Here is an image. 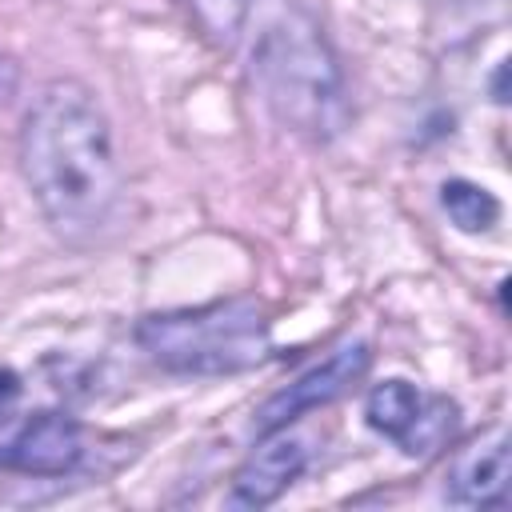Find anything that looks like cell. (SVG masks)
<instances>
[{"label": "cell", "instance_id": "7a4b0ae2", "mask_svg": "<svg viewBox=\"0 0 512 512\" xmlns=\"http://www.w3.org/2000/svg\"><path fill=\"white\" fill-rule=\"evenodd\" d=\"M232 52H244V68L264 108L296 136L332 144L348 120V80L324 24L300 0H260Z\"/></svg>", "mask_w": 512, "mask_h": 512}, {"label": "cell", "instance_id": "5b68a950", "mask_svg": "<svg viewBox=\"0 0 512 512\" xmlns=\"http://www.w3.org/2000/svg\"><path fill=\"white\" fill-rule=\"evenodd\" d=\"M368 368H372V344H364V340L340 344L332 356H324L320 364H312L308 372H300L288 388L272 392V396L256 408V416H252L256 436L276 432V428H288V424H296L300 416H308V412H316V408L340 400L352 384H360V380L368 376Z\"/></svg>", "mask_w": 512, "mask_h": 512}, {"label": "cell", "instance_id": "6da1fadb", "mask_svg": "<svg viewBox=\"0 0 512 512\" xmlns=\"http://www.w3.org/2000/svg\"><path fill=\"white\" fill-rule=\"evenodd\" d=\"M20 172L60 240L92 244L116 228L124 176L108 112L88 84L56 76L32 96L20 120Z\"/></svg>", "mask_w": 512, "mask_h": 512}, {"label": "cell", "instance_id": "8fae6325", "mask_svg": "<svg viewBox=\"0 0 512 512\" xmlns=\"http://www.w3.org/2000/svg\"><path fill=\"white\" fill-rule=\"evenodd\" d=\"M16 88H20V64H16L8 52H0V104L12 100Z\"/></svg>", "mask_w": 512, "mask_h": 512}, {"label": "cell", "instance_id": "277c9868", "mask_svg": "<svg viewBox=\"0 0 512 512\" xmlns=\"http://www.w3.org/2000/svg\"><path fill=\"white\" fill-rule=\"evenodd\" d=\"M460 408L448 396L436 392H420L416 384L392 376L384 384H376L364 400V420L372 432H380L384 440H392L404 456H428L436 452L452 428H456Z\"/></svg>", "mask_w": 512, "mask_h": 512}, {"label": "cell", "instance_id": "ba28073f", "mask_svg": "<svg viewBox=\"0 0 512 512\" xmlns=\"http://www.w3.org/2000/svg\"><path fill=\"white\" fill-rule=\"evenodd\" d=\"M508 432L492 428L460 448L444 476V500L456 508H504L508 504Z\"/></svg>", "mask_w": 512, "mask_h": 512}, {"label": "cell", "instance_id": "30bf717a", "mask_svg": "<svg viewBox=\"0 0 512 512\" xmlns=\"http://www.w3.org/2000/svg\"><path fill=\"white\" fill-rule=\"evenodd\" d=\"M256 4L260 0H184L188 16L204 32V40L212 48H220V52L236 48V40H240V32H244V24H248Z\"/></svg>", "mask_w": 512, "mask_h": 512}, {"label": "cell", "instance_id": "52a82bcc", "mask_svg": "<svg viewBox=\"0 0 512 512\" xmlns=\"http://www.w3.org/2000/svg\"><path fill=\"white\" fill-rule=\"evenodd\" d=\"M84 456V432L68 412H32L4 444H0V468L24 472V476H64Z\"/></svg>", "mask_w": 512, "mask_h": 512}, {"label": "cell", "instance_id": "3957f363", "mask_svg": "<svg viewBox=\"0 0 512 512\" xmlns=\"http://www.w3.org/2000/svg\"><path fill=\"white\" fill-rule=\"evenodd\" d=\"M136 344L148 352L152 364L176 376L248 372L272 356L268 316L252 296L148 312L136 324Z\"/></svg>", "mask_w": 512, "mask_h": 512}, {"label": "cell", "instance_id": "7c38bea8", "mask_svg": "<svg viewBox=\"0 0 512 512\" xmlns=\"http://www.w3.org/2000/svg\"><path fill=\"white\" fill-rule=\"evenodd\" d=\"M16 400H20V376L12 368H0V420L12 412Z\"/></svg>", "mask_w": 512, "mask_h": 512}, {"label": "cell", "instance_id": "9c48e42d", "mask_svg": "<svg viewBox=\"0 0 512 512\" xmlns=\"http://www.w3.org/2000/svg\"><path fill=\"white\" fill-rule=\"evenodd\" d=\"M440 208L448 212V220H452L460 232H472V236H476V232H488V228L500 220V200H496L484 184L464 180V176L440 184Z\"/></svg>", "mask_w": 512, "mask_h": 512}, {"label": "cell", "instance_id": "8992f818", "mask_svg": "<svg viewBox=\"0 0 512 512\" xmlns=\"http://www.w3.org/2000/svg\"><path fill=\"white\" fill-rule=\"evenodd\" d=\"M308 460H312V448L304 436H296L288 428L264 432L260 444L248 452V460L236 468L232 488H228V504L232 508H268L272 500H280L300 480Z\"/></svg>", "mask_w": 512, "mask_h": 512}]
</instances>
